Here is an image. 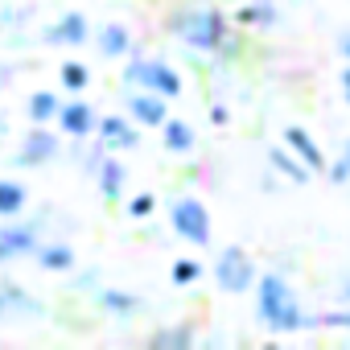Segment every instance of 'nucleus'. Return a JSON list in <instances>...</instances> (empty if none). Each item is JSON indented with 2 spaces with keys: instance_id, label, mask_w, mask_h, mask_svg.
I'll use <instances>...</instances> for the list:
<instances>
[{
  "instance_id": "1",
  "label": "nucleus",
  "mask_w": 350,
  "mask_h": 350,
  "mask_svg": "<svg viewBox=\"0 0 350 350\" xmlns=\"http://www.w3.org/2000/svg\"><path fill=\"white\" fill-rule=\"evenodd\" d=\"M169 33L182 38L190 50H223V58H231L239 46L231 38V21L227 13L211 9V5H190V9H178L169 17Z\"/></svg>"
},
{
  "instance_id": "2",
  "label": "nucleus",
  "mask_w": 350,
  "mask_h": 350,
  "mask_svg": "<svg viewBox=\"0 0 350 350\" xmlns=\"http://www.w3.org/2000/svg\"><path fill=\"white\" fill-rule=\"evenodd\" d=\"M252 288H256V313L272 334H297V329L309 325V317L301 313V301H297V293L288 288L284 276L264 272V276H256Z\"/></svg>"
},
{
  "instance_id": "3",
  "label": "nucleus",
  "mask_w": 350,
  "mask_h": 350,
  "mask_svg": "<svg viewBox=\"0 0 350 350\" xmlns=\"http://www.w3.org/2000/svg\"><path fill=\"white\" fill-rule=\"evenodd\" d=\"M124 83L136 87V91H152V95H165V99H178L182 95V75L173 70L169 62L161 58H128L124 62Z\"/></svg>"
},
{
  "instance_id": "4",
  "label": "nucleus",
  "mask_w": 350,
  "mask_h": 350,
  "mask_svg": "<svg viewBox=\"0 0 350 350\" xmlns=\"http://www.w3.org/2000/svg\"><path fill=\"white\" fill-rule=\"evenodd\" d=\"M169 223H173V231H178L186 243H194V247L211 243V211L198 198H178L173 211H169Z\"/></svg>"
},
{
  "instance_id": "5",
  "label": "nucleus",
  "mask_w": 350,
  "mask_h": 350,
  "mask_svg": "<svg viewBox=\"0 0 350 350\" xmlns=\"http://www.w3.org/2000/svg\"><path fill=\"white\" fill-rule=\"evenodd\" d=\"M256 260L243 252V247H227V252H219V260H215V280H219V288L223 293H247L252 284H256Z\"/></svg>"
},
{
  "instance_id": "6",
  "label": "nucleus",
  "mask_w": 350,
  "mask_h": 350,
  "mask_svg": "<svg viewBox=\"0 0 350 350\" xmlns=\"http://www.w3.org/2000/svg\"><path fill=\"white\" fill-rule=\"evenodd\" d=\"M38 247H42V227L38 223H9V227H0V264L33 256Z\"/></svg>"
},
{
  "instance_id": "7",
  "label": "nucleus",
  "mask_w": 350,
  "mask_h": 350,
  "mask_svg": "<svg viewBox=\"0 0 350 350\" xmlns=\"http://www.w3.org/2000/svg\"><path fill=\"white\" fill-rule=\"evenodd\" d=\"M62 152V140H58V132H50L46 124H33L29 132H25V140H21V152H17V165H50L54 157Z\"/></svg>"
},
{
  "instance_id": "8",
  "label": "nucleus",
  "mask_w": 350,
  "mask_h": 350,
  "mask_svg": "<svg viewBox=\"0 0 350 350\" xmlns=\"http://www.w3.org/2000/svg\"><path fill=\"white\" fill-rule=\"evenodd\" d=\"M54 124H58L66 136L83 140V136H91V132H95V124H99V111H95L87 99H70V103H62V107H58Z\"/></svg>"
},
{
  "instance_id": "9",
  "label": "nucleus",
  "mask_w": 350,
  "mask_h": 350,
  "mask_svg": "<svg viewBox=\"0 0 350 350\" xmlns=\"http://www.w3.org/2000/svg\"><path fill=\"white\" fill-rule=\"evenodd\" d=\"M46 313V305L33 297V293H25L21 284H0V317H42Z\"/></svg>"
},
{
  "instance_id": "10",
  "label": "nucleus",
  "mask_w": 350,
  "mask_h": 350,
  "mask_svg": "<svg viewBox=\"0 0 350 350\" xmlns=\"http://www.w3.org/2000/svg\"><path fill=\"white\" fill-rule=\"evenodd\" d=\"M165 103H169L165 95H152V91H128V111H132V120L144 124V128H161V124H165V116H169Z\"/></svg>"
},
{
  "instance_id": "11",
  "label": "nucleus",
  "mask_w": 350,
  "mask_h": 350,
  "mask_svg": "<svg viewBox=\"0 0 350 350\" xmlns=\"http://www.w3.org/2000/svg\"><path fill=\"white\" fill-rule=\"evenodd\" d=\"M95 132H99V144H103V148H136V144H140V132H136L132 120H124V116H99Z\"/></svg>"
},
{
  "instance_id": "12",
  "label": "nucleus",
  "mask_w": 350,
  "mask_h": 350,
  "mask_svg": "<svg viewBox=\"0 0 350 350\" xmlns=\"http://www.w3.org/2000/svg\"><path fill=\"white\" fill-rule=\"evenodd\" d=\"M95 182H99L103 202H120V198H124V190H128V169H124V161L103 157V161L95 165Z\"/></svg>"
},
{
  "instance_id": "13",
  "label": "nucleus",
  "mask_w": 350,
  "mask_h": 350,
  "mask_svg": "<svg viewBox=\"0 0 350 350\" xmlns=\"http://www.w3.org/2000/svg\"><path fill=\"white\" fill-rule=\"evenodd\" d=\"M87 38H91V25H87L83 13H62V17L46 29V42H54V46H83Z\"/></svg>"
},
{
  "instance_id": "14",
  "label": "nucleus",
  "mask_w": 350,
  "mask_h": 350,
  "mask_svg": "<svg viewBox=\"0 0 350 350\" xmlns=\"http://www.w3.org/2000/svg\"><path fill=\"white\" fill-rule=\"evenodd\" d=\"M284 144H288V148H293V152H297L309 169H313V173H321V169H325V152H321V144L309 136V128L288 124V128H284Z\"/></svg>"
},
{
  "instance_id": "15",
  "label": "nucleus",
  "mask_w": 350,
  "mask_h": 350,
  "mask_svg": "<svg viewBox=\"0 0 350 350\" xmlns=\"http://www.w3.org/2000/svg\"><path fill=\"white\" fill-rule=\"evenodd\" d=\"M161 136H165V152H178V157L194 152V144H198V132H194L186 120H178V116H165Z\"/></svg>"
},
{
  "instance_id": "16",
  "label": "nucleus",
  "mask_w": 350,
  "mask_h": 350,
  "mask_svg": "<svg viewBox=\"0 0 350 350\" xmlns=\"http://www.w3.org/2000/svg\"><path fill=\"white\" fill-rule=\"evenodd\" d=\"M268 165H272L276 173H284L288 182H297V186H305V182L313 178V169H309L301 157H293V148H288V144H276V148H268Z\"/></svg>"
},
{
  "instance_id": "17",
  "label": "nucleus",
  "mask_w": 350,
  "mask_h": 350,
  "mask_svg": "<svg viewBox=\"0 0 350 350\" xmlns=\"http://www.w3.org/2000/svg\"><path fill=\"white\" fill-rule=\"evenodd\" d=\"M95 46H99L103 58H128V54H132V33H128L120 21H107V25H99Z\"/></svg>"
},
{
  "instance_id": "18",
  "label": "nucleus",
  "mask_w": 350,
  "mask_h": 350,
  "mask_svg": "<svg viewBox=\"0 0 350 350\" xmlns=\"http://www.w3.org/2000/svg\"><path fill=\"white\" fill-rule=\"evenodd\" d=\"M33 260H38L42 272H70V268H75L70 243H42V247L33 252Z\"/></svg>"
},
{
  "instance_id": "19",
  "label": "nucleus",
  "mask_w": 350,
  "mask_h": 350,
  "mask_svg": "<svg viewBox=\"0 0 350 350\" xmlns=\"http://www.w3.org/2000/svg\"><path fill=\"white\" fill-rule=\"evenodd\" d=\"M235 21L243 29H268L276 21V9H272V0H247V5L235 13Z\"/></svg>"
},
{
  "instance_id": "20",
  "label": "nucleus",
  "mask_w": 350,
  "mask_h": 350,
  "mask_svg": "<svg viewBox=\"0 0 350 350\" xmlns=\"http://www.w3.org/2000/svg\"><path fill=\"white\" fill-rule=\"evenodd\" d=\"M152 350H190L194 346V325H169V329H157L148 338Z\"/></svg>"
},
{
  "instance_id": "21",
  "label": "nucleus",
  "mask_w": 350,
  "mask_h": 350,
  "mask_svg": "<svg viewBox=\"0 0 350 350\" xmlns=\"http://www.w3.org/2000/svg\"><path fill=\"white\" fill-rule=\"evenodd\" d=\"M99 305H103L107 313H116V317H132V313H140V309H144V301H140V297L120 293V288H99Z\"/></svg>"
},
{
  "instance_id": "22",
  "label": "nucleus",
  "mask_w": 350,
  "mask_h": 350,
  "mask_svg": "<svg viewBox=\"0 0 350 350\" xmlns=\"http://www.w3.org/2000/svg\"><path fill=\"white\" fill-rule=\"evenodd\" d=\"M25 202H29V194H25L21 182L0 178V219H17V215L25 211Z\"/></svg>"
},
{
  "instance_id": "23",
  "label": "nucleus",
  "mask_w": 350,
  "mask_h": 350,
  "mask_svg": "<svg viewBox=\"0 0 350 350\" xmlns=\"http://www.w3.org/2000/svg\"><path fill=\"white\" fill-rule=\"evenodd\" d=\"M58 107H62V99H58L54 91H33L29 103H25V111H29L33 124H50V120L58 116Z\"/></svg>"
},
{
  "instance_id": "24",
  "label": "nucleus",
  "mask_w": 350,
  "mask_h": 350,
  "mask_svg": "<svg viewBox=\"0 0 350 350\" xmlns=\"http://www.w3.org/2000/svg\"><path fill=\"white\" fill-rule=\"evenodd\" d=\"M58 79H62V87L66 91H87V83H91V70L83 66V62H62V70H58Z\"/></svg>"
},
{
  "instance_id": "25",
  "label": "nucleus",
  "mask_w": 350,
  "mask_h": 350,
  "mask_svg": "<svg viewBox=\"0 0 350 350\" xmlns=\"http://www.w3.org/2000/svg\"><path fill=\"white\" fill-rule=\"evenodd\" d=\"M169 276H173V284H194V280L202 276V264H198V260H178Z\"/></svg>"
},
{
  "instance_id": "26",
  "label": "nucleus",
  "mask_w": 350,
  "mask_h": 350,
  "mask_svg": "<svg viewBox=\"0 0 350 350\" xmlns=\"http://www.w3.org/2000/svg\"><path fill=\"white\" fill-rule=\"evenodd\" d=\"M309 325H325V329H350V309H338V313L309 317Z\"/></svg>"
},
{
  "instance_id": "27",
  "label": "nucleus",
  "mask_w": 350,
  "mask_h": 350,
  "mask_svg": "<svg viewBox=\"0 0 350 350\" xmlns=\"http://www.w3.org/2000/svg\"><path fill=\"white\" fill-rule=\"evenodd\" d=\"M157 211V198L152 194H132V202H128V215L132 219H148Z\"/></svg>"
},
{
  "instance_id": "28",
  "label": "nucleus",
  "mask_w": 350,
  "mask_h": 350,
  "mask_svg": "<svg viewBox=\"0 0 350 350\" xmlns=\"http://www.w3.org/2000/svg\"><path fill=\"white\" fill-rule=\"evenodd\" d=\"M325 173H329V182H338V186H342V182H346V178H350V165H346V161H342V157H338V161H334V165H325Z\"/></svg>"
},
{
  "instance_id": "29",
  "label": "nucleus",
  "mask_w": 350,
  "mask_h": 350,
  "mask_svg": "<svg viewBox=\"0 0 350 350\" xmlns=\"http://www.w3.org/2000/svg\"><path fill=\"white\" fill-rule=\"evenodd\" d=\"M211 120H215V124H219V128H223V124H227V120H231V111H227V107H223V103H215V107H211Z\"/></svg>"
},
{
  "instance_id": "30",
  "label": "nucleus",
  "mask_w": 350,
  "mask_h": 350,
  "mask_svg": "<svg viewBox=\"0 0 350 350\" xmlns=\"http://www.w3.org/2000/svg\"><path fill=\"white\" fill-rule=\"evenodd\" d=\"M342 95H346V103H350V66L342 70Z\"/></svg>"
},
{
  "instance_id": "31",
  "label": "nucleus",
  "mask_w": 350,
  "mask_h": 350,
  "mask_svg": "<svg viewBox=\"0 0 350 350\" xmlns=\"http://www.w3.org/2000/svg\"><path fill=\"white\" fill-rule=\"evenodd\" d=\"M338 50H342V58L350 62V33H342V46H338Z\"/></svg>"
},
{
  "instance_id": "32",
  "label": "nucleus",
  "mask_w": 350,
  "mask_h": 350,
  "mask_svg": "<svg viewBox=\"0 0 350 350\" xmlns=\"http://www.w3.org/2000/svg\"><path fill=\"white\" fill-rule=\"evenodd\" d=\"M342 297H346V301H350V280H346V284H342Z\"/></svg>"
},
{
  "instance_id": "33",
  "label": "nucleus",
  "mask_w": 350,
  "mask_h": 350,
  "mask_svg": "<svg viewBox=\"0 0 350 350\" xmlns=\"http://www.w3.org/2000/svg\"><path fill=\"white\" fill-rule=\"evenodd\" d=\"M342 161H346V165H350V140H346V152H342Z\"/></svg>"
},
{
  "instance_id": "34",
  "label": "nucleus",
  "mask_w": 350,
  "mask_h": 350,
  "mask_svg": "<svg viewBox=\"0 0 350 350\" xmlns=\"http://www.w3.org/2000/svg\"><path fill=\"white\" fill-rule=\"evenodd\" d=\"M0 136H5V124H0Z\"/></svg>"
}]
</instances>
